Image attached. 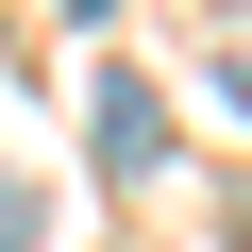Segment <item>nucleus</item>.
Masks as SVG:
<instances>
[{"instance_id":"f257e3e1","label":"nucleus","mask_w":252,"mask_h":252,"mask_svg":"<svg viewBox=\"0 0 252 252\" xmlns=\"http://www.w3.org/2000/svg\"><path fill=\"white\" fill-rule=\"evenodd\" d=\"M101 168H118V185H152V168H168V101H152L135 67L101 84Z\"/></svg>"},{"instance_id":"f03ea898","label":"nucleus","mask_w":252,"mask_h":252,"mask_svg":"<svg viewBox=\"0 0 252 252\" xmlns=\"http://www.w3.org/2000/svg\"><path fill=\"white\" fill-rule=\"evenodd\" d=\"M17 235H34V202H17V185H0V252H17Z\"/></svg>"},{"instance_id":"7ed1b4c3","label":"nucleus","mask_w":252,"mask_h":252,"mask_svg":"<svg viewBox=\"0 0 252 252\" xmlns=\"http://www.w3.org/2000/svg\"><path fill=\"white\" fill-rule=\"evenodd\" d=\"M84 17H101V0H84Z\"/></svg>"}]
</instances>
